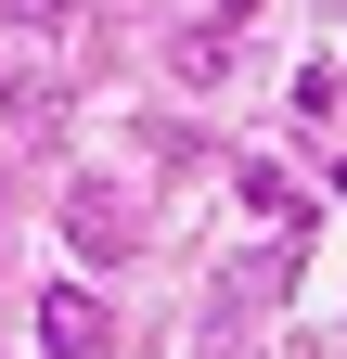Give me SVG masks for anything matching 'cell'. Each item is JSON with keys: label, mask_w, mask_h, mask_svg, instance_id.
<instances>
[{"label": "cell", "mask_w": 347, "mask_h": 359, "mask_svg": "<svg viewBox=\"0 0 347 359\" xmlns=\"http://www.w3.org/2000/svg\"><path fill=\"white\" fill-rule=\"evenodd\" d=\"M283 283H296V257H232V269H219V295H206V346H232Z\"/></svg>", "instance_id": "7a4b0ae2"}, {"label": "cell", "mask_w": 347, "mask_h": 359, "mask_svg": "<svg viewBox=\"0 0 347 359\" xmlns=\"http://www.w3.org/2000/svg\"><path fill=\"white\" fill-rule=\"evenodd\" d=\"M39 346H52V359H116V321L77 283H52V295H39Z\"/></svg>", "instance_id": "3957f363"}, {"label": "cell", "mask_w": 347, "mask_h": 359, "mask_svg": "<svg viewBox=\"0 0 347 359\" xmlns=\"http://www.w3.org/2000/svg\"><path fill=\"white\" fill-rule=\"evenodd\" d=\"M244 205H257V218H296V231H309V205H296V180H283L270 154H244Z\"/></svg>", "instance_id": "277c9868"}, {"label": "cell", "mask_w": 347, "mask_h": 359, "mask_svg": "<svg viewBox=\"0 0 347 359\" xmlns=\"http://www.w3.org/2000/svg\"><path fill=\"white\" fill-rule=\"evenodd\" d=\"M65 244L103 269V257H129V244H142V205H129L116 180H77V193H65Z\"/></svg>", "instance_id": "6da1fadb"}, {"label": "cell", "mask_w": 347, "mask_h": 359, "mask_svg": "<svg viewBox=\"0 0 347 359\" xmlns=\"http://www.w3.org/2000/svg\"><path fill=\"white\" fill-rule=\"evenodd\" d=\"M52 116H65V90H52V77L26 65V77H13V128H52Z\"/></svg>", "instance_id": "5b68a950"}, {"label": "cell", "mask_w": 347, "mask_h": 359, "mask_svg": "<svg viewBox=\"0 0 347 359\" xmlns=\"http://www.w3.org/2000/svg\"><path fill=\"white\" fill-rule=\"evenodd\" d=\"M13 26H39V39H52V26H77V0H13Z\"/></svg>", "instance_id": "8992f818"}]
</instances>
